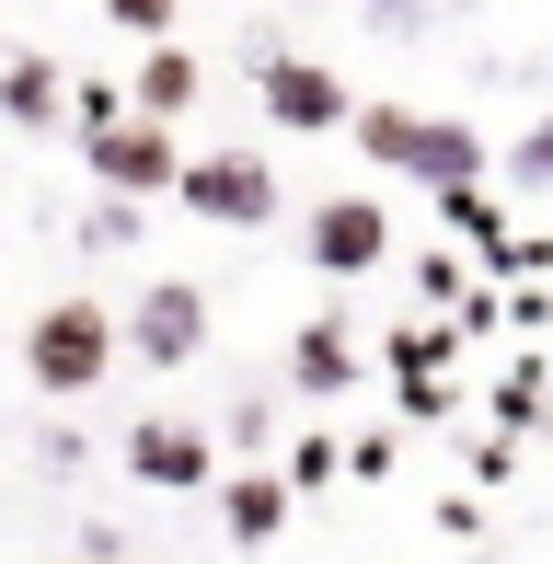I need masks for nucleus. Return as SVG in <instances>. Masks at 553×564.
<instances>
[{"mask_svg": "<svg viewBox=\"0 0 553 564\" xmlns=\"http://www.w3.org/2000/svg\"><path fill=\"white\" fill-rule=\"evenodd\" d=\"M116 357H139V369H196V357H208V289H196V276H150L128 300V323H116Z\"/></svg>", "mask_w": 553, "mask_h": 564, "instance_id": "7ed1b4c3", "label": "nucleus"}, {"mask_svg": "<svg viewBox=\"0 0 553 564\" xmlns=\"http://www.w3.org/2000/svg\"><path fill=\"white\" fill-rule=\"evenodd\" d=\"M289 380H300V392H346V380H358V335H346L335 312L300 323V335H289Z\"/></svg>", "mask_w": 553, "mask_h": 564, "instance_id": "9b49d317", "label": "nucleus"}, {"mask_svg": "<svg viewBox=\"0 0 553 564\" xmlns=\"http://www.w3.org/2000/svg\"><path fill=\"white\" fill-rule=\"evenodd\" d=\"M58 564H128V553H116V542H105V530H93V542H82V553H58Z\"/></svg>", "mask_w": 553, "mask_h": 564, "instance_id": "a211bd4d", "label": "nucleus"}, {"mask_svg": "<svg viewBox=\"0 0 553 564\" xmlns=\"http://www.w3.org/2000/svg\"><path fill=\"white\" fill-rule=\"evenodd\" d=\"M438 208H449V230H462V242H485V265H496V242H508L496 196H485V185H438Z\"/></svg>", "mask_w": 553, "mask_h": 564, "instance_id": "ddd939ff", "label": "nucleus"}, {"mask_svg": "<svg viewBox=\"0 0 553 564\" xmlns=\"http://www.w3.org/2000/svg\"><path fill=\"white\" fill-rule=\"evenodd\" d=\"M346 139H358L381 173H415L426 196H438V185H473V173H485V139H473L462 116H415V105H346Z\"/></svg>", "mask_w": 553, "mask_h": 564, "instance_id": "f257e3e1", "label": "nucleus"}, {"mask_svg": "<svg viewBox=\"0 0 553 564\" xmlns=\"http://www.w3.org/2000/svg\"><path fill=\"white\" fill-rule=\"evenodd\" d=\"M128 460L139 484H162V496H208V473H219V449H208V426H173V415H150V426H128Z\"/></svg>", "mask_w": 553, "mask_h": 564, "instance_id": "6e6552de", "label": "nucleus"}, {"mask_svg": "<svg viewBox=\"0 0 553 564\" xmlns=\"http://www.w3.org/2000/svg\"><path fill=\"white\" fill-rule=\"evenodd\" d=\"M58 116L82 127V139H105V127L128 116V82H69V93H58Z\"/></svg>", "mask_w": 553, "mask_h": 564, "instance_id": "4468645a", "label": "nucleus"}, {"mask_svg": "<svg viewBox=\"0 0 553 564\" xmlns=\"http://www.w3.org/2000/svg\"><path fill=\"white\" fill-rule=\"evenodd\" d=\"M208 484H219V530H231L242 553L289 530V484H276V473H208Z\"/></svg>", "mask_w": 553, "mask_h": 564, "instance_id": "1a4fd4ad", "label": "nucleus"}, {"mask_svg": "<svg viewBox=\"0 0 553 564\" xmlns=\"http://www.w3.org/2000/svg\"><path fill=\"white\" fill-rule=\"evenodd\" d=\"M196 82H208V69H196V46H173V35H150V58H139V82H128V116H185L196 105Z\"/></svg>", "mask_w": 553, "mask_h": 564, "instance_id": "9d476101", "label": "nucleus"}, {"mask_svg": "<svg viewBox=\"0 0 553 564\" xmlns=\"http://www.w3.org/2000/svg\"><path fill=\"white\" fill-rule=\"evenodd\" d=\"M173 12H185V0H105L116 35H173Z\"/></svg>", "mask_w": 553, "mask_h": 564, "instance_id": "dca6fc26", "label": "nucleus"}, {"mask_svg": "<svg viewBox=\"0 0 553 564\" xmlns=\"http://www.w3.org/2000/svg\"><path fill=\"white\" fill-rule=\"evenodd\" d=\"M173 162H185V139H173L162 116H116L105 139H93V173H105L116 196H173Z\"/></svg>", "mask_w": 553, "mask_h": 564, "instance_id": "0eeeda50", "label": "nucleus"}, {"mask_svg": "<svg viewBox=\"0 0 553 564\" xmlns=\"http://www.w3.org/2000/svg\"><path fill=\"white\" fill-rule=\"evenodd\" d=\"M173 196H185L196 219H219V230H265L276 219L265 150H185V162H173Z\"/></svg>", "mask_w": 553, "mask_h": 564, "instance_id": "20e7f679", "label": "nucleus"}, {"mask_svg": "<svg viewBox=\"0 0 553 564\" xmlns=\"http://www.w3.org/2000/svg\"><path fill=\"white\" fill-rule=\"evenodd\" d=\"M23 380H35L46 403H82L116 380V312L105 300H46L35 323H23Z\"/></svg>", "mask_w": 553, "mask_h": 564, "instance_id": "f03ea898", "label": "nucleus"}, {"mask_svg": "<svg viewBox=\"0 0 553 564\" xmlns=\"http://www.w3.org/2000/svg\"><path fill=\"white\" fill-rule=\"evenodd\" d=\"M265 127H289V139H335L346 127V105H358V93H346V69H323V58H265Z\"/></svg>", "mask_w": 553, "mask_h": 564, "instance_id": "423d86ee", "label": "nucleus"}, {"mask_svg": "<svg viewBox=\"0 0 553 564\" xmlns=\"http://www.w3.org/2000/svg\"><path fill=\"white\" fill-rule=\"evenodd\" d=\"M508 185H553V116H542V127H531V139H519V150H508Z\"/></svg>", "mask_w": 553, "mask_h": 564, "instance_id": "f3484780", "label": "nucleus"}, {"mask_svg": "<svg viewBox=\"0 0 553 564\" xmlns=\"http://www.w3.org/2000/svg\"><path fill=\"white\" fill-rule=\"evenodd\" d=\"M58 93H69L58 58H35V46H23V58H0V116H12V127H46V116H58Z\"/></svg>", "mask_w": 553, "mask_h": 564, "instance_id": "f8f14e48", "label": "nucleus"}, {"mask_svg": "<svg viewBox=\"0 0 553 564\" xmlns=\"http://www.w3.org/2000/svg\"><path fill=\"white\" fill-rule=\"evenodd\" d=\"M335 449H346V438H300V449H289V473H276V484H289V496H312V484H335Z\"/></svg>", "mask_w": 553, "mask_h": 564, "instance_id": "2eb2a0df", "label": "nucleus"}, {"mask_svg": "<svg viewBox=\"0 0 553 564\" xmlns=\"http://www.w3.org/2000/svg\"><path fill=\"white\" fill-rule=\"evenodd\" d=\"M300 265L381 276L392 265V208H381V196H312V208H300Z\"/></svg>", "mask_w": 553, "mask_h": 564, "instance_id": "39448f33", "label": "nucleus"}]
</instances>
